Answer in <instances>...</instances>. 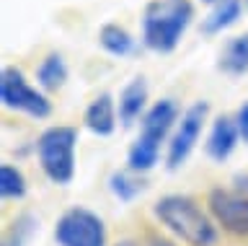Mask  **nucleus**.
<instances>
[{
  "label": "nucleus",
  "mask_w": 248,
  "mask_h": 246,
  "mask_svg": "<svg viewBox=\"0 0 248 246\" xmlns=\"http://www.w3.org/2000/svg\"><path fill=\"white\" fill-rule=\"evenodd\" d=\"M108 189H111V195L119 202H132V199H137L145 192V179H142V174L132 171V168L114 171L108 176Z\"/></svg>",
  "instance_id": "obj_16"
},
{
  "label": "nucleus",
  "mask_w": 248,
  "mask_h": 246,
  "mask_svg": "<svg viewBox=\"0 0 248 246\" xmlns=\"http://www.w3.org/2000/svg\"><path fill=\"white\" fill-rule=\"evenodd\" d=\"M0 101L5 109L29 114L34 119H46L52 114V101L42 88H34L26 81L21 67L5 65L0 73Z\"/></svg>",
  "instance_id": "obj_5"
},
{
  "label": "nucleus",
  "mask_w": 248,
  "mask_h": 246,
  "mask_svg": "<svg viewBox=\"0 0 248 246\" xmlns=\"http://www.w3.org/2000/svg\"><path fill=\"white\" fill-rule=\"evenodd\" d=\"M153 215L186 246H217L220 241V228L209 210H202V205L189 195H163L153 205Z\"/></svg>",
  "instance_id": "obj_1"
},
{
  "label": "nucleus",
  "mask_w": 248,
  "mask_h": 246,
  "mask_svg": "<svg viewBox=\"0 0 248 246\" xmlns=\"http://www.w3.org/2000/svg\"><path fill=\"white\" fill-rule=\"evenodd\" d=\"M246 8H248V0H246Z\"/></svg>",
  "instance_id": "obj_24"
},
{
  "label": "nucleus",
  "mask_w": 248,
  "mask_h": 246,
  "mask_svg": "<svg viewBox=\"0 0 248 246\" xmlns=\"http://www.w3.org/2000/svg\"><path fill=\"white\" fill-rule=\"evenodd\" d=\"M29 192V181L23 171L13 164H0V197L3 199H23Z\"/></svg>",
  "instance_id": "obj_17"
},
{
  "label": "nucleus",
  "mask_w": 248,
  "mask_h": 246,
  "mask_svg": "<svg viewBox=\"0 0 248 246\" xmlns=\"http://www.w3.org/2000/svg\"><path fill=\"white\" fill-rule=\"evenodd\" d=\"M116 246H137V244H135V241H119Z\"/></svg>",
  "instance_id": "obj_22"
},
{
  "label": "nucleus",
  "mask_w": 248,
  "mask_h": 246,
  "mask_svg": "<svg viewBox=\"0 0 248 246\" xmlns=\"http://www.w3.org/2000/svg\"><path fill=\"white\" fill-rule=\"evenodd\" d=\"M238 140H240V132H238L235 119L220 114V117L212 122V130H209V137H207V156L212 158L215 164H225V161H228L232 153H235Z\"/></svg>",
  "instance_id": "obj_10"
},
{
  "label": "nucleus",
  "mask_w": 248,
  "mask_h": 246,
  "mask_svg": "<svg viewBox=\"0 0 248 246\" xmlns=\"http://www.w3.org/2000/svg\"><path fill=\"white\" fill-rule=\"evenodd\" d=\"M207 210L217 223V228H222L225 233L248 238V195L238 189L215 187L207 195Z\"/></svg>",
  "instance_id": "obj_8"
},
{
  "label": "nucleus",
  "mask_w": 248,
  "mask_h": 246,
  "mask_svg": "<svg viewBox=\"0 0 248 246\" xmlns=\"http://www.w3.org/2000/svg\"><path fill=\"white\" fill-rule=\"evenodd\" d=\"M147 96H150V88H147V81L142 78V75L132 78L127 86L122 88L116 109H119V122L124 127L135 125L137 119L145 117V112L150 109V106H147Z\"/></svg>",
  "instance_id": "obj_11"
},
{
  "label": "nucleus",
  "mask_w": 248,
  "mask_h": 246,
  "mask_svg": "<svg viewBox=\"0 0 248 246\" xmlns=\"http://www.w3.org/2000/svg\"><path fill=\"white\" fill-rule=\"evenodd\" d=\"M36 226H39V220L31 213L18 215V218L8 226L5 236H3V246H26L31 241V236L36 233Z\"/></svg>",
  "instance_id": "obj_18"
},
{
  "label": "nucleus",
  "mask_w": 248,
  "mask_h": 246,
  "mask_svg": "<svg viewBox=\"0 0 248 246\" xmlns=\"http://www.w3.org/2000/svg\"><path fill=\"white\" fill-rule=\"evenodd\" d=\"M194 21L191 0H150L142 13V44L150 52L170 55Z\"/></svg>",
  "instance_id": "obj_2"
},
{
  "label": "nucleus",
  "mask_w": 248,
  "mask_h": 246,
  "mask_svg": "<svg viewBox=\"0 0 248 246\" xmlns=\"http://www.w3.org/2000/svg\"><path fill=\"white\" fill-rule=\"evenodd\" d=\"M240 16H243V0H217L212 11L202 18V34L207 36L222 34L225 29L238 24Z\"/></svg>",
  "instance_id": "obj_12"
},
{
  "label": "nucleus",
  "mask_w": 248,
  "mask_h": 246,
  "mask_svg": "<svg viewBox=\"0 0 248 246\" xmlns=\"http://www.w3.org/2000/svg\"><path fill=\"white\" fill-rule=\"evenodd\" d=\"M147 246H178V244L168 241V238H163V236H155V233H150V236H147Z\"/></svg>",
  "instance_id": "obj_20"
},
{
  "label": "nucleus",
  "mask_w": 248,
  "mask_h": 246,
  "mask_svg": "<svg viewBox=\"0 0 248 246\" xmlns=\"http://www.w3.org/2000/svg\"><path fill=\"white\" fill-rule=\"evenodd\" d=\"M98 44H101V49L108 52L111 57H127L137 47L135 36L119 24H104L101 26L98 29Z\"/></svg>",
  "instance_id": "obj_15"
},
{
  "label": "nucleus",
  "mask_w": 248,
  "mask_h": 246,
  "mask_svg": "<svg viewBox=\"0 0 248 246\" xmlns=\"http://www.w3.org/2000/svg\"><path fill=\"white\" fill-rule=\"evenodd\" d=\"M235 125H238L240 140L248 143V101H243V104H240V109L235 112Z\"/></svg>",
  "instance_id": "obj_19"
},
{
  "label": "nucleus",
  "mask_w": 248,
  "mask_h": 246,
  "mask_svg": "<svg viewBox=\"0 0 248 246\" xmlns=\"http://www.w3.org/2000/svg\"><path fill=\"white\" fill-rule=\"evenodd\" d=\"M83 122H85V127H88L93 135H98V137L114 135L116 125H119V109H116L114 96L108 94V91L98 94L88 106H85Z\"/></svg>",
  "instance_id": "obj_9"
},
{
  "label": "nucleus",
  "mask_w": 248,
  "mask_h": 246,
  "mask_svg": "<svg viewBox=\"0 0 248 246\" xmlns=\"http://www.w3.org/2000/svg\"><path fill=\"white\" fill-rule=\"evenodd\" d=\"M54 241L57 246H108L106 223L98 213L75 205L54 223Z\"/></svg>",
  "instance_id": "obj_6"
},
{
  "label": "nucleus",
  "mask_w": 248,
  "mask_h": 246,
  "mask_svg": "<svg viewBox=\"0 0 248 246\" xmlns=\"http://www.w3.org/2000/svg\"><path fill=\"white\" fill-rule=\"evenodd\" d=\"M75 148H78V130L70 125L46 127L36 137L34 150L39 166L52 184L67 187L75 179Z\"/></svg>",
  "instance_id": "obj_4"
},
{
  "label": "nucleus",
  "mask_w": 248,
  "mask_h": 246,
  "mask_svg": "<svg viewBox=\"0 0 248 246\" xmlns=\"http://www.w3.org/2000/svg\"><path fill=\"white\" fill-rule=\"evenodd\" d=\"M202 3H209V5H215V3H217V0H202Z\"/></svg>",
  "instance_id": "obj_23"
},
{
  "label": "nucleus",
  "mask_w": 248,
  "mask_h": 246,
  "mask_svg": "<svg viewBox=\"0 0 248 246\" xmlns=\"http://www.w3.org/2000/svg\"><path fill=\"white\" fill-rule=\"evenodd\" d=\"M67 75H70L67 63H65V57H62L60 52H49L36 67V83H39L42 91H46V94L60 91L62 86H65Z\"/></svg>",
  "instance_id": "obj_14"
},
{
  "label": "nucleus",
  "mask_w": 248,
  "mask_h": 246,
  "mask_svg": "<svg viewBox=\"0 0 248 246\" xmlns=\"http://www.w3.org/2000/svg\"><path fill=\"white\" fill-rule=\"evenodd\" d=\"M217 67L230 78H240V75L248 73V32L228 39V44L220 52Z\"/></svg>",
  "instance_id": "obj_13"
},
{
  "label": "nucleus",
  "mask_w": 248,
  "mask_h": 246,
  "mask_svg": "<svg viewBox=\"0 0 248 246\" xmlns=\"http://www.w3.org/2000/svg\"><path fill=\"white\" fill-rule=\"evenodd\" d=\"M178 119H181V109H178L173 98L155 101L145 112V117L140 119L142 127H140L137 140L127 150V168L137 174H147L150 168H155V164L160 161L163 143H166V137L170 135V130H173Z\"/></svg>",
  "instance_id": "obj_3"
},
{
  "label": "nucleus",
  "mask_w": 248,
  "mask_h": 246,
  "mask_svg": "<svg viewBox=\"0 0 248 246\" xmlns=\"http://www.w3.org/2000/svg\"><path fill=\"white\" fill-rule=\"evenodd\" d=\"M207 117H209V104L207 101H194L189 109L181 114L178 125L170 135V143H168V150H166V166L170 171L181 168L189 156L197 148L199 137H202V130L207 125Z\"/></svg>",
  "instance_id": "obj_7"
},
{
  "label": "nucleus",
  "mask_w": 248,
  "mask_h": 246,
  "mask_svg": "<svg viewBox=\"0 0 248 246\" xmlns=\"http://www.w3.org/2000/svg\"><path fill=\"white\" fill-rule=\"evenodd\" d=\"M232 181H235V189H238V192H243V195H248V174H238Z\"/></svg>",
  "instance_id": "obj_21"
}]
</instances>
